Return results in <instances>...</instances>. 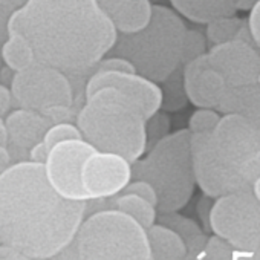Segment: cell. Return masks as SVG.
<instances>
[{
	"label": "cell",
	"mask_w": 260,
	"mask_h": 260,
	"mask_svg": "<svg viewBox=\"0 0 260 260\" xmlns=\"http://www.w3.org/2000/svg\"><path fill=\"white\" fill-rule=\"evenodd\" d=\"M89 201L61 196L45 164L20 161L0 173V245L19 258L58 257L75 239Z\"/></svg>",
	"instance_id": "cell-1"
},
{
	"label": "cell",
	"mask_w": 260,
	"mask_h": 260,
	"mask_svg": "<svg viewBox=\"0 0 260 260\" xmlns=\"http://www.w3.org/2000/svg\"><path fill=\"white\" fill-rule=\"evenodd\" d=\"M74 138H83L80 127L72 122L57 121L46 130L43 141L48 146V149L51 150L55 144L66 141V140H74Z\"/></svg>",
	"instance_id": "cell-24"
},
{
	"label": "cell",
	"mask_w": 260,
	"mask_h": 260,
	"mask_svg": "<svg viewBox=\"0 0 260 260\" xmlns=\"http://www.w3.org/2000/svg\"><path fill=\"white\" fill-rule=\"evenodd\" d=\"M0 55H2V60L7 68L13 72L22 71L36 61L32 46L19 32H11L7 36V40L2 43Z\"/></svg>",
	"instance_id": "cell-22"
},
{
	"label": "cell",
	"mask_w": 260,
	"mask_h": 260,
	"mask_svg": "<svg viewBox=\"0 0 260 260\" xmlns=\"http://www.w3.org/2000/svg\"><path fill=\"white\" fill-rule=\"evenodd\" d=\"M187 31L176 10L155 5L150 23L134 34H118L110 54L130 61L138 74L164 83L182 66Z\"/></svg>",
	"instance_id": "cell-4"
},
{
	"label": "cell",
	"mask_w": 260,
	"mask_h": 260,
	"mask_svg": "<svg viewBox=\"0 0 260 260\" xmlns=\"http://www.w3.org/2000/svg\"><path fill=\"white\" fill-rule=\"evenodd\" d=\"M234 251L236 248L228 240L213 233V236L207 239L199 258H234Z\"/></svg>",
	"instance_id": "cell-25"
},
{
	"label": "cell",
	"mask_w": 260,
	"mask_h": 260,
	"mask_svg": "<svg viewBox=\"0 0 260 260\" xmlns=\"http://www.w3.org/2000/svg\"><path fill=\"white\" fill-rule=\"evenodd\" d=\"M49 155V149L48 146L45 144V141H39L37 144H34L29 152H28V156H29V161H34V162H42L45 164L46 162V158Z\"/></svg>",
	"instance_id": "cell-30"
},
{
	"label": "cell",
	"mask_w": 260,
	"mask_h": 260,
	"mask_svg": "<svg viewBox=\"0 0 260 260\" xmlns=\"http://www.w3.org/2000/svg\"><path fill=\"white\" fill-rule=\"evenodd\" d=\"M101 87H115L122 92L140 106L147 119L158 113L164 104L162 87L137 71H96L90 74L84 86V98Z\"/></svg>",
	"instance_id": "cell-11"
},
{
	"label": "cell",
	"mask_w": 260,
	"mask_h": 260,
	"mask_svg": "<svg viewBox=\"0 0 260 260\" xmlns=\"http://www.w3.org/2000/svg\"><path fill=\"white\" fill-rule=\"evenodd\" d=\"M84 260H149L147 230L118 208H103L83 219L74 242L64 249Z\"/></svg>",
	"instance_id": "cell-6"
},
{
	"label": "cell",
	"mask_w": 260,
	"mask_h": 260,
	"mask_svg": "<svg viewBox=\"0 0 260 260\" xmlns=\"http://www.w3.org/2000/svg\"><path fill=\"white\" fill-rule=\"evenodd\" d=\"M96 149L84 138L66 140L55 144L46 158L45 172L51 185L72 201H89L81 181L83 164Z\"/></svg>",
	"instance_id": "cell-9"
},
{
	"label": "cell",
	"mask_w": 260,
	"mask_h": 260,
	"mask_svg": "<svg viewBox=\"0 0 260 260\" xmlns=\"http://www.w3.org/2000/svg\"><path fill=\"white\" fill-rule=\"evenodd\" d=\"M7 143H8V130H7L5 119L0 116V144H7Z\"/></svg>",
	"instance_id": "cell-34"
},
{
	"label": "cell",
	"mask_w": 260,
	"mask_h": 260,
	"mask_svg": "<svg viewBox=\"0 0 260 260\" xmlns=\"http://www.w3.org/2000/svg\"><path fill=\"white\" fill-rule=\"evenodd\" d=\"M11 93L20 107L40 112L51 121L64 119L75 100L68 74L39 61L14 72Z\"/></svg>",
	"instance_id": "cell-7"
},
{
	"label": "cell",
	"mask_w": 260,
	"mask_h": 260,
	"mask_svg": "<svg viewBox=\"0 0 260 260\" xmlns=\"http://www.w3.org/2000/svg\"><path fill=\"white\" fill-rule=\"evenodd\" d=\"M149 243L152 249V258L156 260H181L188 258L187 245L182 237L169 225L158 222L147 230Z\"/></svg>",
	"instance_id": "cell-18"
},
{
	"label": "cell",
	"mask_w": 260,
	"mask_h": 260,
	"mask_svg": "<svg viewBox=\"0 0 260 260\" xmlns=\"http://www.w3.org/2000/svg\"><path fill=\"white\" fill-rule=\"evenodd\" d=\"M11 89H8L5 84H0V116L5 115L11 104Z\"/></svg>",
	"instance_id": "cell-31"
},
{
	"label": "cell",
	"mask_w": 260,
	"mask_h": 260,
	"mask_svg": "<svg viewBox=\"0 0 260 260\" xmlns=\"http://www.w3.org/2000/svg\"><path fill=\"white\" fill-rule=\"evenodd\" d=\"M11 152L7 144H0V173H4L11 167Z\"/></svg>",
	"instance_id": "cell-32"
},
{
	"label": "cell",
	"mask_w": 260,
	"mask_h": 260,
	"mask_svg": "<svg viewBox=\"0 0 260 260\" xmlns=\"http://www.w3.org/2000/svg\"><path fill=\"white\" fill-rule=\"evenodd\" d=\"M132 179H146L155 187L158 211L184 208L196 187L190 130H178L153 144L144 158L132 162Z\"/></svg>",
	"instance_id": "cell-5"
},
{
	"label": "cell",
	"mask_w": 260,
	"mask_h": 260,
	"mask_svg": "<svg viewBox=\"0 0 260 260\" xmlns=\"http://www.w3.org/2000/svg\"><path fill=\"white\" fill-rule=\"evenodd\" d=\"M210 231L236 248L234 258H254L260 239V201L252 190L216 198L210 211Z\"/></svg>",
	"instance_id": "cell-8"
},
{
	"label": "cell",
	"mask_w": 260,
	"mask_h": 260,
	"mask_svg": "<svg viewBox=\"0 0 260 260\" xmlns=\"http://www.w3.org/2000/svg\"><path fill=\"white\" fill-rule=\"evenodd\" d=\"M109 208H118V210L130 214L146 230H149L153 223H156L158 213H159L156 205H153L150 201H147L143 196H138L135 193H119L118 196L110 198Z\"/></svg>",
	"instance_id": "cell-20"
},
{
	"label": "cell",
	"mask_w": 260,
	"mask_h": 260,
	"mask_svg": "<svg viewBox=\"0 0 260 260\" xmlns=\"http://www.w3.org/2000/svg\"><path fill=\"white\" fill-rule=\"evenodd\" d=\"M252 193H254V196L260 201V176L254 181V184H252Z\"/></svg>",
	"instance_id": "cell-36"
},
{
	"label": "cell",
	"mask_w": 260,
	"mask_h": 260,
	"mask_svg": "<svg viewBox=\"0 0 260 260\" xmlns=\"http://www.w3.org/2000/svg\"><path fill=\"white\" fill-rule=\"evenodd\" d=\"M11 32L29 42L36 61L68 75L92 74L118 39L98 0H26L10 14Z\"/></svg>",
	"instance_id": "cell-2"
},
{
	"label": "cell",
	"mask_w": 260,
	"mask_h": 260,
	"mask_svg": "<svg viewBox=\"0 0 260 260\" xmlns=\"http://www.w3.org/2000/svg\"><path fill=\"white\" fill-rule=\"evenodd\" d=\"M121 193H135L158 207V193H156L155 187L146 179H132Z\"/></svg>",
	"instance_id": "cell-28"
},
{
	"label": "cell",
	"mask_w": 260,
	"mask_h": 260,
	"mask_svg": "<svg viewBox=\"0 0 260 260\" xmlns=\"http://www.w3.org/2000/svg\"><path fill=\"white\" fill-rule=\"evenodd\" d=\"M25 2H26V0H0V5H4V7L10 8L11 11H14L19 7H22Z\"/></svg>",
	"instance_id": "cell-33"
},
{
	"label": "cell",
	"mask_w": 260,
	"mask_h": 260,
	"mask_svg": "<svg viewBox=\"0 0 260 260\" xmlns=\"http://www.w3.org/2000/svg\"><path fill=\"white\" fill-rule=\"evenodd\" d=\"M77 125L96 150L122 155L130 162L147 150V118L135 101L115 87H101L86 96Z\"/></svg>",
	"instance_id": "cell-3"
},
{
	"label": "cell",
	"mask_w": 260,
	"mask_h": 260,
	"mask_svg": "<svg viewBox=\"0 0 260 260\" xmlns=\"http://www.w3.org/2000/svg\"><path fill=\"white\" fill-rule=\"evenodd\" d=\"M170 134V118L166 113H155L147 119V147L150 149L159 140Z\"/></svg>",
	"instance_id": "cell-26"
},
{
	"label": "cell",
	"mask_w": 260,
	"mask_h": 260,
	"mask_svg": "<svg viewBox=\"0 0 260 260\" xmlns=\"http://www.w3.org/2000/svg\"><path fill=\"white\" fill-rule=\"evenodd\" d=\"M170 4L187 20L207 25L214 19L234 16L239 0H170Z\"/></svg>",
	"instance_id": "cell-17"
},
{
	"label": "cell",
	"mask_w": 260,
	"mask_h": 260,
	"mask_svg": "<svg viewBox=\"0 0 260 260\" xmlns=\"http://www.w3.org/2000/svg\"><path fill=\"white\" fill-rule=\"evenodd\" d=\"M258 86H260V77H258Z\"/></svg>",
	"instance_id": "cell-38"
},
{
	"label": "cell",
	"mask_w": 260,
	"mask_h": 260,
	"mask_svg": "<svg viewBox=\"0 0 260 260\" xmlns=\"http://www.w3.org/2000/svg\"><path fill=\"white\" fill-rule=\"evenodd\" d=\"M257 2V0H239L237 10H251V7Z\"/></svg>",
	"instance_id": "cell-35"
},
{
	"label": "cell",
	"mask_w": 260,
	"mask_h": 260,
	"mask_svg": "<svg viewBox=\"0 0 260 260\" xmlns=\"http://www.w3.org/2000/svg\"><path fill=\"white\" fill-rule=\"evenodd\" d=\"M251 37L254 40V43L257 45V48H260V0L251 7L249 10V17L246 20Z\"/></svg>",
	"instance_id": "cell-29"
},
{
	"label": "cell",
	"mask_w": 260,
	"mask_h": 260,
	"mask_svg": "<svg viewBox=\"0 0 260 260\" xmlns=\"http://www.w3.org/2000/svg\"><path fill=\"white\" fill-rule=\"evenodd\" d=\"M217 110L236 113L260 127V86H226L219 101Z\"/></svg>",
	"instance_id": "cell-16"
},
{
	"label": "cell",
	"mask_w": 260,
	"mask_h": 260,
	"mask_svg": "<svg viewBox=\"0 0 260 260\" xmlns=\"http://www.w3.org/2000/svg\"><path fill=\"white\" fill-rule=\"evenodd\" d=\"M254 258H260V239H258V245H257V249L254 252Z\"/></svg>",
	"instance_id": "cell-37"
},
{
	"label": "cell",
	"mask_w": 260,
	"mask_h": 260,
	"mask_svg": "<svg viewBox=\"0 0 260 260\" xmlns=\"http://www.w3.org/2000/svg\"><path fill=\"white\" fill-rule=\"evenodd\" d=\"M182 81L187 100L196 107L217 109L226 87L222 75L210 64L207 52L182 63Z\"/></svg>",
	"instance_id": "cell-13"
},
{
	"label": "cell",
	"mask_w": 260,
	"mask_h": 260,
	"mask_svg": "<svg viewBox=\"0 0 260 260\" xmlns=\"http://www.w3.org/2000/svg\"><path fill=\"white\" fill-rule=\"evenodd\" d=\"M81 181L89 201L110 199L132 181V162L113 152L95 150L83 164Z\"/></svg>",
	"instance_id": "cell-10"
},
{
	"label": "cell",
	"mask_w": 260,
	"mask_h": 260,
	"mask_svg": "<svg viewBox=\"0 0 260 260\" xmlns=\"http://www.w3.org/2000/svg\"><path fill=\"white\" fill-rule=\"evenodd\" d=\"M118 34H134L146 28L153 16L150 0H98Z\"/></svg>",
	"instance_id": "cell-14"
},
{
	"label": "cell",
	"mask_w": 260,
	"mask_h": 260,
	"mask_svg": "<svg viewBox=\"0 0 260 260\" xmlns=\"http://www.w3.org/2000/svg\"><path fill=\"white\" fill-rule=\"evenodd\" d=\"M220 115L217 109L211 107H198L188 121V130L193 135H204V134H211L216 128V125L220 121Z\"/></svg>",
	"instance_id": "cell-23"
},
{
	"label": "cell",
	"mask_w": 260,
	"mask_h": 260,
	"mask_svg": "<svg viewBox=\"0 0 260 260\" xmlns=\"http://www.w3.org/2000/svg\"><path fill=\"white\" fill-rule=\"evenodd\" d=\"M8 140L20 149H31L45 138L51 119L32 109L20 107L5 116Z\"/></svg>",
	"instance_id": "cell-15"
},
{
	"label": "cell",
	"mask_w": 260,
	"mask_h": 260,
	"mask_svg": "<svg viewBox=\"0 0 260 260\" xmlns=\"http://www.w3.org/2000/svg\"><path fill=\"white\" fill-rule=\"evenodd\" d=\"M234 39H243L254 43L245 20L236 16H223L207 23V40L211 43V46Z\"/></svg>",
	"instance_id": "cell-21"
},
{
	"label": "cell",
	"mask_w": 260,
	"mask_h": 260,
	"mask_svg": "<svg viewBox=\"0 0 260 260\" xmlns=\"http://www.w3.org/2000/svg\"><path fill=\"white\" fill-rule=\"evenodd\" d=\"M207 52V45L205 39L201 32L198 31H187V39H185V51H184V61H188L198 55H202Z\"/></svg>",
	"instance_id": "cell-27"
},
{
	"label": "cell",
	"mask_w": 260,
	"mask_h": 260,
	"mask_svg": "<svg viewBox=\"0 0 260 260\" xmlns=\"http://www.w3.org/2000/svg\"><path fill=\"white\" fill-rule=\"evenodd\" d=\"M159 222L172 226L185 242L188 258H199L208 236L204 233L202 226L190 217L179 214L178 211H159Z\"/></svg>",
	"instance_id": "cell-19"
},
{
	"label": "cell",
	"mask_w": 260,
	"mask_h": 260,
	"mask_svg": "<svg viewBox=\"0 0 260 260\" xmlns=\"http://www.w3.org/2000/svg\"><path fill=\"white\" fill-rule=\"evenodd\" d=\"M210 64L222 75L226 86L257 84L260 77V54L255 43L234 39L213 45L208 51Z\"/></svg>",
	"instance_id": "cell-12"
}]
</instances>
